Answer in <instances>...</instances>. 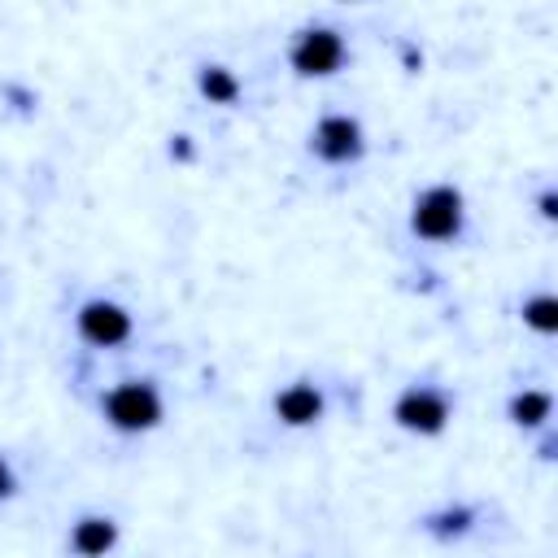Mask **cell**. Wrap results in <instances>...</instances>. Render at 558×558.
I'll use <instances>...</instances> for the list:
<instances>
[{"label": "cell", "instance_id": "obj_13", "mask_svg": "<svg viewBox=\"0 0 558 558\" xmlns=\"http://www.w3.org/2000/svg\"><path fill=\"white\" fill-rule=\"evenodd\" d=\"M541 214H545V218H554V214H558V209H554V192H545V196H541Z\"/></svg>", "mask_w": 558, "mask_h": 558}, {"label": "cell", "instance_id": "obj_12", "mask_svg": "<svg viewBox=\"0 0 558 558\" xmlns=\"http://www.w3.org/2000/svg\"><path fill=\"white\" fill-rule=\"evenodd\" d=\"M13 493H17V475H13V466L0 458V501H4V497H13Z\"/></svg>", "mask_w": 558, "mask_h": 558}, {"label": "cell", "instance_id": "obj_2", "mask_svg": "<svg viewBox=\"0 0 558 558\" xmlns=\"http://www.w3.org/2000/svg\"><path fill=\"white\" fill-rule=\"evenodd\" d=\"M344 57H349V48L336 26H305V31H296V39L288 48V65L301 78H327L344 65Z\"/></svg>", "mask_w": 558, "mask_h": 558}, {"label": "cell", "instance_id": "obj_3", "mask_svg": "<svg viewBox=\"0 0 558 558\" xmlns=\"http://www.w3.org/2000/svg\"><path fill=\"white\" fill-rule=\"evenodd\" d=\"M466 201H462V192L458 187H449V183H432L427 192H418V201H414V214H410V231L414 235H423V240H453L458 231H462V209Z\"/></svg>", "mask_w": 558, "mask_h": 558}, {"label": "cell", "instance_id": "obj_1", "mask_svg": "<svg viewBox=\"0 0 558 558\" xmlns=\"http://www.w3.org/2000/svg\"><path fill=\"white\" fill-rule=\"evenodd\" d=\"M100 410L118 432H153L161 423V392L153 379H122L105 392Z\"/></svg>", "mask_w": 558, "mask_h": 558}, {"label": "cell", "instance_id": "obj_9", "mask_svg": "<svg viewBox=\"0 0 558 558\" xmlns=\"http://www.w3.org/2000/svg\"><path fill=\"white\" fill-rule=\"evenodd\" d=\"M196 87L209 105H235L240 100V78L227 70V65H201L196 74Z\"/></svg>", "mask_w": 558, "mask_h": 558}, {"label": "cell", "instance_id": "obj_7", "mask_svg": "<svg viewBox=\"0 0 558 558\" xmlns=\"http://www.w3.org/2000/svg\"><path fill=\"white\" fill-rule=\"evenodd\" d=\"M275 418L288 423V427H310V423H318V418H323V392H318L314 384H305V379L288 384V388L275 397Z\"/></svg>", "mask_w": 558, "mask_h": 558}, {"label": "cell", "instance_id": "obj_4", "mask_svg": "<svg viewBox=\"0 0 558 558\" xmlns=\"http://www.w3.org/2000/svg\"><path fill=\"white\" fill-rule=\"evenodd\" d=\"M366 148L362 140V122L349 118V113H327L318 118V126L310 131V153L327 166H344V161H357Z\"/></svg>", "mask_w": 558, "mask_h": 558}, {"label": "cell", "instance_id": "obj_11", "mask_svg": "<svg viewBox=\"0 0 558 558\" xmlns=\"http://www.w3.org/2000/svg\"><path fill=\"white\" fill-rule=\"evenodd\" d=\"M523 323H527V327H536L541 336H554V331H558V301H554L549 292H541V296L523 301Z\"/></svg>", "mask_w": 558, "mask_h": 558}, {"label": "cell", "instance_id": "obj_5", "mask_svg": "<svg viewBox=\"0 0 558 558\" xmlns=\"http://www.w3.org/2000/svg\"><path fill=\"white\" fill-rule=\"evenodd\" d=\"M392 418H397V427H405V432L436 436V432H445V423H449V397L436 392V388H405V392L397 397V405H392Z\"/></svg>", "mask_w": 558, "mask_h": 558}, {"label": "cell", "instance_id": "obj_10", "mask_svg": "<svg viewBox=\"0 0 558 558\" xmlns=\"http://www.w3.org/2000/svg\"><path fill=\"white\" fill-rule=\"evenodd\" d=\"M549 410H554V397L549 392L527 388V392H514L510 397V423H519V427H541L549 418Z\"/></svg>", "mask_w": 558, "mask_h": 558}, {"label": "cell", "instance_id": "obj_6", "mask_svg": "<svg viewBox=\"0 0 558 558\" xmlns=\"http://www.w3.org/2000/svg\"><path fill=\"white\" fill-rule=\"evenodd\" d=\"M74 323H78V336L87 344H96V349H113V344H122L131 336V314L118 301H105V296L83 301Z\"/></svg>", "mask_w": 558, "mask_h": 558}, {"label": "cell", "instance_id": "obj_8", "mask_svg": "<svg viewBox=\"0 0 558 558\" xmlns=\"http://www.w3.org/2000/svg\"><path fill=\"white\" fill-rule=\"evenodd\" d=\"M113 545H118V523L109 514H83L70 527V549L78 558H105Z\"/></svg>", "mask_w": 558, "mask_h": 558}]
</instances>
